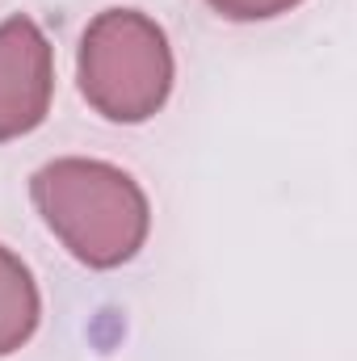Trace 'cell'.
Segmentation results:
<instances>
[{
	"label": "cell",
	"instance_id": "obj_3",
	"mask_svg": "<svg viewBox=\"0 0 357 361\" xmlns=\"http://www.w3.org/2000/svg\"><path fill=\"white\" fill-rule=\"evenodd\" d=\"M55 97V55L38 21H0V143L42 126Z\"/></svg>",
	"mask_w": 357,
	"mask_h": 361
},
{
	"label": "cell",
	"instance_id": "obj_1",
	"mask_svg": "<svg viewBox=\"0 0 357 361\" xmlns=\"http://www.w3.org/2000/svg\"><path fill=\"white\" fill-rule=\"evenodd\" d=\"M30 197L51 235L89 269L126 265L152 227V206L139 180L105 160H51L34 173Z\"/></svg>",
	"mask_w": 357,
	"mask_h": 361
},
{
	"label": "cell",
	"instance_id": "obj_4",
	"mask_svg": "<svg viewBox=\"0 0 357 361\" xmlns=\"http://www.w3.org/2000/svg\"><path fill=\"white\" fill-rule=\"evenodd\" d=\"M38 319H42V298L34 273L25 269L17 252L0 244V357L17 353L34 336Z\"/></svg>",
	"mask_w": 357,
	"mask_h": 361
},
{
	"label": "cell",
	"instance_id": "obj_2",
	"mask_svg": "<svg viewBox=\"0 0 357 361\" xmlns=\"http://www.w3.org/2000/svg\"><path fill=\"white\" fill-rule=\"evenodd\" d=\"M76 80L92 109L109 122H147L173 92L169 34L139 8L97 13L80 38Z\"/></svg>",
	"mask_w": 357,
	"mask_h": 361
},
{
	"label": "cell",
	"instance_id": "obj_5",
	"mask_svg": "<svg viewBox=\"0 0 357 361\" xmlns=\"http://www.w3.org/2000/svg\"><path fill=\"white\" fill-rule=\"evenodd\" d=\"M214 13L231 17V21H269V17H282L290 8H298L303 0H206Z\"/></svg>",
	"mask_w": 357,
	"mask_h": 361
}]
</instances>
